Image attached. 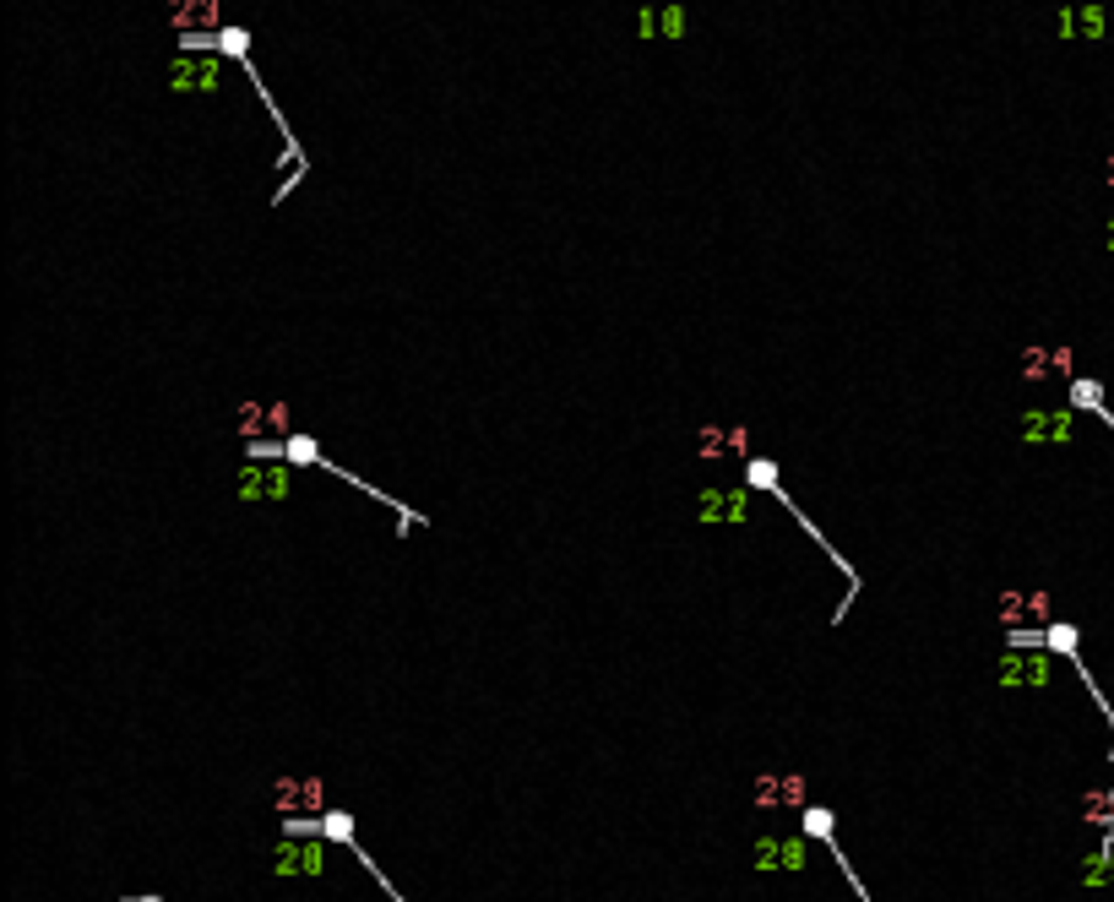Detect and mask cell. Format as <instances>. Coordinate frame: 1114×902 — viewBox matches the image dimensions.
Here are the masks:
<instances>
[{
  "mask_svg": "<svg viewBox=\"0 0 1114 902\" xmlns=\"http://www.w3.org/2000/svg\"><path fill=\"white\" fill-rule=\"evenodd\" d=\"M1050 614V593H1000V620L1011 631H1022V620H1043Z\"/></svg>",
  "mask_w": 1114,
  "mask_h": 902,
  "instance_id": "6da1fadb",
  "label": "cell"
},
{
  "mask_svg": "<svg viewBox=\"0 0 1114 902\" xmlns=\"http://www.w3.org/2000/svg\"><path fill=\"white\" fill-rule=\"evenodd\" d=\"M1050 679V658H1022V653H1011L1006 663H1000V685H1043Z\"/></svg>",
  "mask_w": 1114,
  "mask_h": 902,
  "instance_id": "7a4b0ae2",
  "label": "cell"
},
{
  "mask_svg": "<svg viewBox=\"0 0 1114 902\" xmlns=\"http://www.w3.org/2000/svg\"><path fill=\"white\" fill-rule=\"evenodd\" d=\"M745 446H750V435H745L739 425H729V430H718V425H713V430L696 435V451H702L707 462H718L723 451H745Z\"/></svg>",
  "mask_w": 1114,
  "mask_h": 902,
  "instance_id": "3957f363",
  "label": "cell"
},
{
  "mask_svg": "<svg viewBox=\"0 0 1114 902\" xmlns=\"http://www.w3.org/2000/svg\"><path fill=\"white\" fill-rule=\"evenodd\" d=\"M1022 435L1027 441H1066L1071 435V413H1043V408H1033L1027 419H1022Z\"/></svg>",
  "mask_w": 1114,
  "mask_h": 902,
  "instance_id": "277c9868",
  "label": "cell"
},
{
  "mask_svg": "<svg viewBox=\"0 0 1114 902\" xmlns=\"http://www.w3.org/2000/svg\"><path fill=\"white\" fill-rule=\"evenodd\" d=\"M174 88H213L218 82V60H174V77H169Z\"/></svg>",
  "mask_w": 1114,
  "mask_h": 902,
  "instance_id": "5b68a950",
  "label": "cell"
},
{
  "mask_svg": "<svg viewBox=\"0 0 1114 902\" xmlns=\"http://www.w3.org/2000/svg\"><path fill=\"white\" fill-rule=\"evenodd\" d=\"M755 799H761V805H772V799L799 805V799H805V783H799V778H761V783H755Z\"/></svg>",
  "mask_w": 1114,
  "mask_h": 902,
  "instance_id": "8992f818",
  "label": "cell"
},
{
  "mask_svg": "<svg viewBox=\"0 0 1114 902\" xmlns=\"http://www.w3.org/2000/svg\"><path fill=\"white\" fill-rule=\"evenodd\" d=\"M1050 365H1071V354H1066V349H1027V354H1022V375H1027V381L1050 375Z\"/></svg>",
  "mask_w": 1114,
  "mask_h": 902,
  "instance_id": "52a82bcc",
  "label": "cell"
},
{
  "mask_svg": "<svg viewBox=\"0 0 1114 902\" xmlns=\"http://www.w3.org/2000/svg\"><path fill=\"white\" fill-rule=\"evenodd\" d=\"M277 799H300L305 810H321V783L316 778H305V783L300 778H283V783H277Z\"/></svg>",
  "mask_w": 1114,
  "mask_h": 902,
  "instance_id": "ba28073f",
  "label": "cell"
},
{
  "mask_svg": "<svg viewBox=\"0 0 1114 902\" xmlns=\"http://www.w3.org/2000/svg\"><path fill=\"white\" fill-rule=\"evenodd\" d=\"M1050 647L1071 653V647H1076V631H1071V626H1055V631H1050Z\"/></svg>",
  "mask_w": 1114,
  "mask_h": 902,
  "instance_id": "9c48e42d",
  "label": "cell"
},
{
  "mask_svg": "<svg viewBox=\"0 0 1114 902\" xmlns=\"http://www.w3.org/2000/svg\"><path fill=\"white\" fill-rule=\"evenodd\" d=\"M1109 180H1114V158H1109Z\"/></svg>",
  "mask_w": 1114,
  "mask_h": 902,
  "instance_id": "30bf717a",
  "label": "cell"
}]
</instances>
